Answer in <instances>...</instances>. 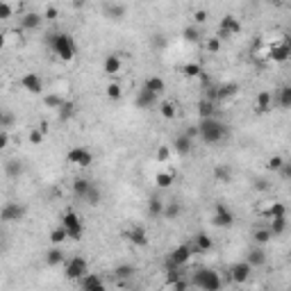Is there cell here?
I'll use <instances>...</instances> for the list:
<instances>
[{
	"mask_svg": "<svg viewBox=\"0 0 291 291\" xmlns=\"http://www.w3.org/2000/svg\"><path fill=\"white\" fill-rule=\"evenodd\" d=\"M253 271H255L253 266H250L248 262L243 259V262H237V264H232V266H230V278L237 282V285H243V282H248V280H250Z\"/></svg>",
	"mask_w": 291,
	"mask_h": 291,
	"instance_id": "cell-12",
	"label": "cell"
},
{
	"mask_svg": "<svg viewBox=\"0 0 291 291\" xmlns=\"http://www.w3.org/2000/svg\"><path fill=\"white\" fill-rule=\"evenodd\" d=\"M43 137H46V128H32L30 130V135H27V139H30L32 146H41Z\"/></svg>",
	"mask_w": 291,
	"mask_h": 291,
	"instance_id": "cell-42",
	"label": "cell"
},
{
	"mask_svg": "<svg viewBox=\"0 0 291 291\" xmlns=\"http://www.w3.org/2000/svg\"><path fill=\"white\" fill-rule=\"evenodd\" d=\"M105 93H107L109 100H119V98L123 96V89H121L119 82H109L107 89H105Z\"/></svg>",
	"mask_w": 291,
	"mask_h": 291,
	"instance_id": "cell-43",
	"label": "cell"
},
{
	"mask_svg": "<svg viewBox=\"0 0 291 291\" xmlns=\"http://www.w3.org/2000/svg\"><path fill=\"white\" fill-rule=\"evenodd\" d=\"M237 91H239L237 84H221V86H216V89H210V91H207V98H212L214 103H221L225 98H232Z\"/></svg>",
	"mask_w": 291,
	"mask_h": 291,
	"instance_id": "cell-14",
	"label": "cell"
},
{
	"mask_svg": "<svg viewBox=\"0 0 291 291\" xmlns=\"http://www.w3.org/2000/svg\"><path fill=\"white\" fill-rule=\"evenodd\" d=\"M214 178L218 180V182L227 184V182L232 180V168H230V166H225V164H218V166L214 168Z\"/></svg>",
	"mask_w": 291,
	"mask_h": 291,
	"instance_id": "cell-37",
	"label": "cell"
},
{
	"mask_svg": "<svg viewBox=\"0 0 291 291\" xmlns=\"http://www.w3.org/2000/svg\"><path fill=\"white\" fill-rule=\"evenodd\" d=\"M86 203V205L91 207H98L100 205V200H103V191H100V187H98L96 182H91V187H89V191L84 194V198H82Z\"/></svg>",
	"mask_w": 291,
	"mask_h": 291,
	"instance_id": "cell-27",
	"label": "cell"
},
{
	"mask_svg": "<svg viewBox=\"0 0 291 291\" xmlns=\"http://www.w3.org/2000/svg\"><path fill=\"white\" fill-rule=\"evenodd\" d=\"M212 223H214L216 227H223V230H227V227L234 225V214H232V210L227 205H223V203H216V205H214V216H212Z\"/></svg>",
	"mask_w": 291,
	"mask_h": 291,
	"instance_id": "cell-9",
	"label": "cell"
},
{
	"mask_svg": "<svg viewBox=\"0 0 291 291\" xmlns=\"http://www.w3.org/2000/svg\"><path fill=\"white\" fill-rule=\"evenodd\" d=\"M112 273H114V278H116L119 282H125V280H130V278L135 275V266L132 264H119Z\"/></svg>",
	"mask_w": 291,
	"mask_h": 291,
	"instance_id": "cell-31",
	"label": "cell"
},
{
	"mask_svg": "<svg viewBox=\"0 0 291 291\" xmlns=\"http://www.w3.org/2000/svg\"><path fill=\"white\" fill-rule=\"evenodd\" d=\"M253 239H255V243L264 246V243H269L271 239H273V234H271L269 227H257V230L253 232Z\"/></svg>",
	"mask_w": 291,
	"mask_h": 291,
	"instance_id": "cell-40",
	"label": "cell"
},
{
	"mask_svg": "<svg viewBox=\"0 0 291 291\" xmlns=\"http://www.w3.org/2000/svg\"><path fill=\"white\" fill-rule=\"evenodd\" d=\"M200 37H203V34H200V25H187L182 30V39L187 43H198Z\"/></svg>",
	"mask_w": 291,
	"mask_h": 291,
	"instance_id": "cell-34",
	"label": "cell"
},
{
	"mask_svg": "<svg viewBox=\"0 0 291 291\" xmlns=\"http://www.w3.org/2000/svg\"><path fill=\"white\" fill-rule=\"evenodd\" d=\"M41 21H43V16H39L37 11H27L25 16L21 18V27L27 30V32H34V30L41 25Z\"/></svg>",
	"mask_w": 291,
	"mask_h": 291,
	"instance_id": "cell-26",
	"label": "cell"
},
{
	"mask_svg": "<svg viewBox=\"0 0 291 291\" xmlns=\"http://www.w3.org/2000/svg\"><path fill=\"white\" fill-rule=\"evenodd\" d=\"M164 212V200L159 198V196H152L150 200H148V214L152 216V218H159Z\"/></svg>",
	"mask_w": 291,
	"mask_h": 291,
	"instance_id": "cell-32",
	"label": "cell"
},
{
	"mask_svg": "<svg viewBox=\"0 0 291 291\" xmlns=\"http://www.w3.org/2000/svg\"><path fill=\"white\" fill-rule=\"evenodd\" d=\"M207 23V11L205 9H196L194 11V25H203Z\"/></svg>",
	"mask_w": 291,
	"mask_h": 291,
	"instance_id": "cell-53",
	"label": "cell"
},
{
	"mask_svg": "<svg viewBox=\"0 0 291 291\" xmlns=\"http://www.w3.org/2000/svg\"><path fill=\"white\" fill-rule=\"evenodd\" d=\"M182 75L187 77V80H196V77L203 75V66L196 64V62H189V64L182 66Z\"/></svg>",
	"mask_w": 291,
	"mask_h": 291,
	"instance_id": "cell-33",
	"label": "cell"
},
{
	"mask_svg": "<svg viewBox=\"0 0 291 291\" xmlns=\"http://www.w3.org/2000/svg\"><path fill=\"white\" fill-rule=\"evenodd\" d=\"M266 216H269V218H280V216H287V207L282 205V203H273L271 210L266 212Z\"/></svg>",
	"mask_w": 291,
	"mask_h": 291,
	"instance_id": "cell-47",
	"label": "cell"
},
{
	"mask_svg": "<svg viewBox=\"0 0 291 291\" xmlns=\"http://www.w3.org/2000/svg\"><path fill=\"white\" fill-rule=\"evenodd\" d=\"M255 189H257V191H266V189H269V184H266V180H257V182L253 184Z\"/></svg>",
	"mask_w": 291,
	"mask_h": 291,
	"instance_id": "cell-57",
	"label": "cell"
},
{
	"mask_svg": "<svg viewBox=\"0 0 291 291\" xmlns=\"http://www.w3.org/2000/svg\"><path fill=\"white\" fill-rule=\"evenodd\" d=\"M21 89L27 91L30 96H41L43 93V80L37 75V73H25L21 77Z\"/></svg>",
	"mask_w": 291,
	"mask_h": 291,
	"instance_id": "cell-11",
	"label": "cell"
},
{
	"mask_svg": "<svg viewBox=\"0 0 291 291\" xmlns=\"http://www.w3.org/2000/svg\"><path fill=\"white\" fill-rule=\"evenodd\" d=\"M66 239H69V234H66L64 225H60V227H55V230H50V243H53V246H62Z\"/></svg>",
	"mask_w": 291,
	"mask_h": 291,
	"instance_id": "cell-39",
	"label": "cell"
},
{
	"mask_svg": "<svg viewBox=\"0 0 291 291\" xmlns=\"http://www.w3.org/2000/svg\"><path fill=\"white\" fill-rule=\"evenodd\" d=\"M285 162H287V159H285V157H280V155L271 157V159H269V171H280Z\"/></svg>",
	"mask_w": 291,
	"mask_h": 291,
	"instance_id": "cell-52",
	"label": "cell"
},
{
	"mask_svg": "<svg viewBox=\"0 0 291 291\" xmlns=\"http://www.w3.org/2000/svg\"><path fill=\"white\" fill-rule=\"evenodd\" d=\"M5 43H7V37H5V32L0 30V53H2V48H5Z\"/></svg>",
	"mask_w": 291,
	"mask_h": 291,
	"instance_id": "cell-59",
	"label": "cell"
},
{
	"mask_svg": "<svg viewBox=\"0 0 291 291\" xmlns=\"http://www.w3.org/2000/svg\"><path fill=\"white\" fill-rule=\"evenodd\" d=\"M278 103H280L282 109L291 107V86H282L280 91H278Z\"/></svg>",
	"mask_w": 291,
	"mask_h": 291,
	"instance_id": "cell-41",
	"label": "cell"
},
{
	"mask_svg": "<svg viewBox=\"0 0 291 291\" xmlns=\"http://www.w3.org/2000/svg\"><path fill=\"white\" fill-rule=\"evenodd\" d=\"M168 287H173L175 291H184V289H189V287H191V282H189V280H182V278H178V275H175V278L168 282Z\"/></svg>",
	"mask_w": 291,
	"mask_h": 291,
	"instance_id": "cell-48",
	"label": "cell"
},
{
	"mask_svg": "<svg viewBox=\"0 0 291 291\" xmlns=\"http://www.w3.org/2000/svg\"><path fill=\"white\" fill-rule=\"evenodd\" d=\"M246 262H248L253 269H259V266L266 264V253L262 248H253V250H248V255H246Z\"/></svg>",
	"mask_w": 291,
	"mask_h": 291,
	"instance_id": "cell-29",
	"label": "cell"
},
{
	"mask_svg": "<svg viewBox=\"0 0 291 291\" xmlns=\"http://www.w3.org/2000/svg\"><path fill=\"white\" fill-rule=\"evenodd\" d=\"M173 150L178 152L180 157L191 155V150H194V139H191L187 132H180V135L173 139Z\"/></svg>",
	"mask_w": 291,
	"mask_h": 291,
	"instance_id": "cell-13",
	"label": "cell"
},
{
	"mask_svg": "<svg viewBox=\"0 0 291 291\" xmlns=\"http://www.w3.org/2000/svg\"><path fill=\"white\" fill-rule=\"evenodd\" d=\"M62 262H64V253H62L57 246H53V248L46 253V264L48 266H60Z\"/></svg>",
	"mask_w": 291,
	"mask_h": 291,
	"instance_id": "cell-35",
	"label": "cell"
},
{
	"mask_svg": "<svg viewBox=\"0 0 291 291\" xmlns=\"http://www.w3.org/2000/svg\"><path fill=\"white\" fill-rule=\"evenodd\" d=\"M57 112H60V119L62 121H69V119H73V116H75V105L66 103V100H64V105H62Z\"/></svg>",
	"mask_w": 291,
	"mask_h": 291,
	"instance_id": "cell-44",
	"label": "cell"
},
{
	"mask_svg": "<svg viewBox=\"0 0 291 291\" xmlns=\"http://www.w3.org/2000/svg\"><path fill=\"white\" fill-rule=\"evenodd\" d=\"M150 41L155 48H166V37H164V34H152Z\"/></svg>",
	"mask_w": 291,
	"mask_h": 291,
	"instance_id": "cell-54",
	"label": "cell"
},
{
	"mask_svg": "<svg viewBox=\"0 0 291 291\" xmlns=\"http://www.w3.org/2000/svg\"><path fill=\"white\" fill-rule=\"evenodd\" d=\"M2 253H5V243L0 241V255H2Z\"/></svg>",
	"mask_w": 291,
	"mask_h": 291,
	"instance_id": "cell-62",
	"label": "cell"
},
{
	"mask_svg": "<svg viewBox=\"0 0 291 291\" xmlns=\"http://www.w3.org/2000/svg\"><path fill=\"white\" fill-rule=\"evenodd\" d=\"M9 146V132L7 130H0V150H5Z\"/></svg>",
	"mask_w": 291,
	"mask_h": 291,
	"instance_id": "cell-55",
	"label": "cell"
},
{
	"mask_svg": "<svg viewBox=\"0 0 291 291\" xmlns=\"http://www.w3.org/2000/svg\"><path fill=\"white\" fill-rule=\"evenodd\" d=\"M43 18H46V21H55V18H57V9H55V7H48L46 14H43Z\"/></svg>",
	"mask_w": 291,
	"mask_h": 291,
	"instance_id": "cell-56",
	"label": "cell"
},
{
	"mask_svg": "<svg viewBox=\"0 0 291 291\" xmlns=\"http://www.w3.org/2000/svg\"><path fill=\"white\" fill-rule=\"evenodd\" d=\"M155 157H157V162H168V157H171V146H159Z\"/></svg>",
	"mask_w": 291,
	"mask_h": 291,
	"instance_id": "cell-50",
	"label": "cell"
},
{
	"mask_svg": "<svg viewBox=\"0 0 291 291\" xmlns=\"http://www.w3.org/2000/svg\"><path fill=\"white\" fill-rule=\"evenodd\" d=\"M221 46H223V41L218 37H210V39H207V43H205L207 53H218V50H221Z\"/></svg>",
	"mask_w": 291,
	"mask_h": 291,
	"instance_id": "cell-49",
	"label": "cell"
},
{
	"mask_svg": "<svg viewBox=\"0 0 291 291\" xmlns=\"http://www.w3.org/2000/svg\"><path fill=\"white\" fill-rule=\"evenodd\" d=\"M194 257V248L189 246V243H180V246H175V248L168 253V271H171V275L175 278V275H180L178 271H182V266L189 264V259Z\"/></svg>",
	"mask_w": 291,
	"mask_h": 291,
	"instance_id": "cell-4",
	"label": "cell"
},
{
	"mask_svg": "<svg viewBox=\"0 0 291 291\" xmlns=\"http://www.w3.org/2000/svg\"><path fill=\"white\" fill-rule=\"evenodd\" d=\"M23 171H25V166H23L21 159H7L5 162V175L11 180H18L23 175Z\"/></svg>",
	"mask_w": 291,
	"mask_h": 291,
	"instance_id": "cell-25",
	"label": "cell"
},
{
	"mask_svg": "<svg viewBox=\"0 0 291 291\" xmlns=\"http://www.w3.org/2000/svg\"><path fill=\"white\" fill-rule=\"evenodd\" d=\"M62 225H64L66 234H69V239H73V241H80L82 234H84V225H82V218L77 216V212L73 210H66L64 214H62Z\"/></svg>",
	"mask_w": 291,
	"mask_h": 291,
	"instance_id": "cell-5",
	"label": "cell"
},
{
	"mask_svg": "<svg viewBox=\"0 0 291 291\" xmlns=\"http://www.w3.org/2000/svg\"><path fill=\"white\" fill-rule=\"evenodd\" d=\"M27 214V207L18 200H9L0 207V221L2 223H21Z\"/></svg>",
	"mask_w": 291,
	"mask_h": 291,
	"instance_id": "cell-6",
	"label": "cell"
},
{
	"mask_svg": "<svg viewBox=\"0 0 291 291\" xmlns=\"http://www.w3.org/2000/svg\"><path fill=\"white\" fill-rule=\"evenodd\" d=\"M155 184L159 189H168L173 184V173H157V175H155Z\"/></svg>",
	"mask_w": 291,
	"mask_h": 291,
	"instance_id": "cell-46",
	"label": "cell"
},
{
	"mask_svg": "<svg viewBox=\"0 0 291 291\" xmlns=\"http://www.w3.org/2000/svg\"><path fill=\"white\" fill-rule=\"evenodd\" d=\"M159 105V114H162L164 119H175L178 116V107H175V103H171V100H164V103H157Z\"/></svg>",
	"mask_w": 291,
	"mask_h": 291,
	"instance_id": "cell-36",
	"label": "cell"
},
{
	"mask_svg": "<svg viewBox=\"0 0 291 291\" xmlns=\"http://www.w3.org/2000/svg\"><path fill=\"white\" fill-rule=\"evenodd\" d=\"M191 287H196V289H203V291H218L223 287V280L221 275L216 273V271L212 269H198L191 273Z\"/></svg>",
	"mask_w": 291,
	"mask_h": 291,
	"instance_id": "cell-3",
	"label": "cell"
},
{
	"mask_svg": "<svg viewBox=\"0 0 291 291\" xmlns=\"http://www.w3.org/2000/svg\"><path fill=\"white\" fill-rule=\"evenodd\" d=\"M103 14L109 18V21H123L128 9H125L123 5H119V2H109V5L103 7Z\"/></svg>",
	"mask_w": 291,
	"mask_h": 291,
	"instance_id": "cell-22",
	"label": "cell"
},
{
	"mask_svg": "<svg viewBox=\"0 0 291 291\" xmlns=\"http://www.w3.org/2000/svg\"><path fill=\"white\" fill-rule=\"evenodd\" d=\"M144 89H148V91H152L155 96H162L164 91H166V82H164V77L159 75H152L148 77V80L144 82Z\"/></svg>",
	"mask_w": 291,
	"mask_h": 291,
	"instance_id": "cell-24",
	"label": "cell"
},
{
	"mask_svg": "<svg viewBox=\"0 0 291 291\" xmlns=\"http://www.w3.org/2000/svg\"><path fill=\"white\" fill-rule=\"evenodd\" d=\"M43 103H46V107L60 109L62 105H64V98L57 96V93H48V96H43Z\"/></svg>",
	"mask_w": 291,
	"mask_h": 291,
	"instance_id": "cell-45",
	"label": "cell"
},
{
	"mask_svg": "<svg viewBox=\"0 0 291 291\" xmlns=\"http://www.w3.org/2000/svg\"><path fill=\"white\" fill-rule=\"evenodd\" d=\"M271 105H273V96H271V91H259L257 96H255V112L257 114L271 112Z\"/></svg>",
	"mask_w": 291,
	"mask_h": 291,
	"instance_id": "cell-21",
	"label": "cell"
},
{
	"mask_svg": "<svg viewBox=\"0 0 291 291\" xmlns=\"http://www.w3.org/2000/svg\"><path fill=\"white\" fill-rule=\"evenodd\" d=\"M11 14H14V9L7 5L5 0H0V21H9Z\"/></svg>",
	"mask_w": 291,
	"mask_h": 291,
	"instance_id": "cell-51",
	"label": "cell"
},
{
	"mask_svg": "<svg viewBox=\"0 0 291 291\" xmlns=\"http://www.w3.org/2000/svg\"><path fill=\"white\" fill-rule=\"evenodd\" d=\"M2 119H5V109H0V128H2Z\"/></svg>",
	"mask_w": 291,
	"mask_h": 291,
	"instance_id": "cell-61",
	"label": "cell"
},
{
	"mask_svg": "<svg viewBox=\"0 0 291 291\" xmlns=\"http://www.w3.org/2000/svg\"><path fill=\"white\" fill-rule=\"evenodd\" d=\"M180 214H182V205H180L178 200H168V203H164L162 216L166 218V221H175Z\"/></svg>",
	"mask_w": 291,
	"mask_h": 291,
	"instance_id": "cell-28",
	"label": "cell"
},
{
	"mask_svg": "<svg viewBox=\"0 0 291 291\" xmlns=\"http://www.w3.org/2000/svg\"><path fill=\"white\" fill-rule=\"evenodd\" d=\"M271 234H273V237H280V234H285L287 232V216H280V218H271Z\"/></svg>",
	"mask_w": 291,
	"mask_h": 291,
	"instance_id": "cell-38",
	"label": "cell"
},
{
	"mask_svg": "<svg viewBox=\"0 0 291 291\" xmlns=\"http://www.w3.org/2000/svg\"><path fill=\"white\" fill-rule=\"evenodd\" d=\"M194 253H207V250H212V237L207 234V232H198L194 237Z\"/></svg>",
	"mask_w": 291,
	"mask_h": 291,
	"instance_id": "cell-23",
	"label": "cell"
},
{
	"mask_svg": "<svg viewBox=\"0 0 291 291\" xmlns=\"http://www.w3.org/2000/svg\"><path fill=\"white\" fill-rule=\"evenodd\" d=\"M196 109H198V116L200 119H210V116H216V112H218V103H214L212 98H200L198 105H196Z\"/></svg>",
	"mask_w": 291,
	"mask_h": 291,
	"instance_id": "cell-19",
	"label": "cell"
},
{
	"mask_svg": "<svg viewBox=\"0 0 291 291\" xmlns=\"http://www.w3.org/2000/svg\"><path fill=\"white\" fill-rule=\"evenodd\" d=\"M123 237L128 239L132 246H137V248H146V246H148V234H146V230H144V227H139V225L130 227Z\"/></svg>",
	"mask_w": 291,
	"mask_h": 291,
	"instance_id": "cell-16",
	"label": "cell"
},
{
	"mask_svg": "<svg viewBox=\"0 0 291 291\" xmlns=\"http://www.w3.org/2000/svg\"><path fill=\"white\" fill-rule=\"evenodd\" d=\"M66 162L73 164V166H80V168H89L93 164V152L82 148V146H75L66 152Z\"/></svg>",
	"mask_w": 291,
	"mask_h": 291,
	"instance_id": "cell-8",
	"label": "cell"
},
{
	"mask_svg": "<svg viewBox=\"0 0 291 291\" xmlns=\"http://www.w3.org/2000/svg\"><path fill=\"white\" fill-rule=\"evenodd\" d=\"M77 282H80V287L84 291H103L105 289V280L98 273H84Z\"/></svg>",
	"mask_w": 291,
	"mask_h": 291,
	"instance_id": "cell-15",
	"label": "cell"
},
{
	"mask_svg": "<svg viewBox=\"0 0 291 291\" xmlns=\"http://www.w3.org/2000/svg\"><path fill=\"white\" fill-rule=\"evenodd\" d=\"M227 135H230V130H227V125L223 123V121H218L216 116H210V119H200L198 123V137L205 144H221V141L227 139Z\"/></svg>",
	"mask_w": 291,
	"mask_h": 291,
	"instance_id": "cell-1",
	"label": "cell"
},
{
	"mask_svg": "<svg viewBox=\"0 0 291 291\" xmlns=\"http://www.w3.org/2000/svg\"><path fill=\"white\" fill-rule=\"evenodd\" d=\"M11 123H14V116H11V114H7V112H5V119H2V128H9Z\"/></svg>",
	"mask_w": 291,
	"mask_h": 291,
	"instance_id": "cell-58",
	"label": "cell"
},
{
	"mask_svg": "<svg viewBox=\"0 0 291 291\" xmlns=\"http://www.w3.org/2000/svg\"><path fill=\"white\" fill-rule=\"evenodd\" d=\"M84 273H89V264H86V259L84 257H73L69 259V264H66L64 269V275H66V280H80Z\"/></svg>",
	"mask_w": 291,
	"mask_h": 291,
	"instance_id": "cell-10",
	"label": "cell"
},
{
	"mask_svg": "<svg viewBox=\"0 0 291 291\" xmlns=\"http://www.w3.org/2000/svg\"><path fill=\"white\" fill-rule=\"evenodd\" d=\"M243 30L241 21H239L237 16H232V14H225V16L221 18V23H218V30H216V37L221 39V41H227V39L237 37L239 32Z\"/></svg>",
	"mask_w": 291,
	"mask_h": 291,
	"instance_id": "cell-7",
	"label": "cell"
},
{
	"mask_svg": "<svg viewBox=\"0 0 291 291\" xmlns=\"http://www.w3.org/2000/svg\"><path fill=\"white\" fill-rule=\"evenodd\" d=\"M121 66H123V62H121L119 53H109L103 62V71L107 73V75H116V73L121 71Z\"/></svg>",
	"mask_w": 291,
	"mask_h": 291,
	"instance_id": "cell-20",
	"label": "cell"
},
{
	"mask_svg": "<svg viewBox=\"0 0 291 291\" xmlns=\"http://www.w3.org/2000/svg\"><path fill=\"white\" fill-rule=\"evenodd\" d=\"M157 103H159V96H155V93L148 91V89H141V91L137 93V98H135L137 109H152Z\"/></svg>",
	"mask_w": 291,
	"mask_h": 291,
	"instance_id": "cell-17",
	"label": "cell"
},
{
	"mask_svg": "<svg viewBox=\"0 0 291 291\" xmlns=\"http://www.w3.org/2000/svg\"><path fill=\"white\" fill-rule=\"evenodd\" d=\"M289 55H291V48H289V43L287 41H280V43H273L269 50V57L273 62H278V64H282V62L289 60Z\"/></svg>",
	"mask_w": 291,
	"mask_h": 291,
	"instance_id": "cell-18",
	"label": "cell"
},
{
	"mask_svg": "<svg viewBox=\"0 0 291 291\" xmlns=\"http://www.w3.org/2000/svg\"><path fill=\"white\" fill-rule=\"evenodd\" d=\"M266 5H273V7H278V5H282V0H264Z\"/></svg>",
	"mask_w": 291,
	"mask_h": 291,
	"instance_id": "cell-60",
	"label": "cell"
},
{
	"mask_svg": "<svg viewBox=\"0 0 291 291\" xmlns=\"http://www.w3.org/2000/svg\"><path fill=\"white\" fill-rule=\"evenodd\" d=\"M91 182L93 180H89V178H77V180H73V196H77V198H84V194L89 191V187H91Z\"/></svg>",
	"mask_w": 291,
	"mask_h": 291,
	"instance_id": "cell-30",
	"label": "cell"
},
{
	"mask_svg": "<svg viewBox=\"0 0 291 291\" xmlns=\"http://www.w3.org/2000/svg\"><path fill=\"white\" fill-rule=\"evenodd\" d=\"M50 48H53L55 57L62 62H73V57L77 55V46L73 41V37H69L64 32L50 34Z\"/></svg>",
	"mask_w": 291,
	"mask_h": 291,
	"instance_id": "cell-2",
	"label": "cell"
}]
</instances>
